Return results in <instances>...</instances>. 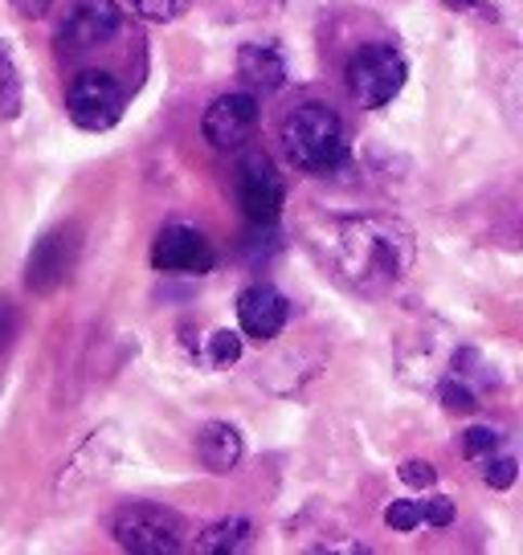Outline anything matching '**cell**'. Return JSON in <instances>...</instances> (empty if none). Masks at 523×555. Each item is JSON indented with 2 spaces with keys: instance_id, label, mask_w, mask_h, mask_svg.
Segmentation results:
<instances>
[{
  "instance_id": "cell-1",
  "label": "cell",
  "mask_w": 523,
  "mask_h": 555,
  "mask_svg": "<svg viewBox=\"0 0 523 555\" xmlns=\"http://www.w3.org/2000/svg\"><path fill=\"white\" fill-rule=\"evenodd\" d=\"M328 258L344 286L360 295H384L409 278L418 261V242L413 229L397 217H340L328 225Z\"/></svg>"
},
{
  "instance_id": "cell-2",
  "label": "cell",
  "mask_w": 523,
  "mask_h": 555,
  "mask_svg": "<svg viewBox=\"0 0 523 555\" xmlns=\"http://www.w3.org/2000/svg\"><path fill=\"white\" fill-rule=\"evenodd\" d=\"M286 159L307 176H332L352 159L348 127L328 103H298L282 119Z\"/></svg>"
},
{
  "instance_id": "cell-3",
  "label": "cell",
  "mask_w": 523,
  "mask_h": 555,
  "mask_svg": "<svg viewBox=\"0 0 523 555\" xmlns=\"http://www.w3.org/2000/svg\"><path fill=\"white\" fill-rule=\"evenodd\" d=\"M111 535L131 555H173L184 547V519L160 503H127L115 511Z\"/></svg>"
},
{
  "instance_id": "cell-4",
  "label": "cell",
  "mask_w": 523,
  "mask_h": 555,
  "mask_svg": "<svg viewBox=\"0 0 523 555\" xmlns=\"http://www.w3.org/2000/svg\"><path fill=\"white\" fill-rule=\"evenodd\" d=\"M405 78H409V66H405L401 50H393V46H384V41L352 53L348 90L365 111H381V106L393 103V99L401 94Z\"/></svg>"
},
{
  "instance_id": "cell-5",
  "label": "cell",
  "mask_w": 523,
  "mask_h": 555,
  "mask_svg": "<svg viewBox=\"0 0 523 555\" xmlns=\"http://www.w3.org/2000/svg\"><path fill=\"white\" fill-rule=\"evenodd\" d=\"M123 106H127V90L106 69H82L66 87V115L82 131H111L123 119Z\"/></svg>"
},
{
  "instance_id": "cell-6",
  "label": "cell",
  "mask_w": 523,
  "mask_h": 555,
  "mask_svg": "<svg viewBox=\"0 0 523 555\" xmlns=\"http://www.w3.org/2000/svg\"><path fill=\"white\" fill-rule=\"evenodd\" d=\"M233 192H238V205L250 225H275L286 208V180L266 152H245L238 159Z\"/></svg>"
},
{
  "instance_id": "cell-7",
  "label": "cell",
  "mask_w": 523,
  "mask_h": 555,
  "mask_svg": "<svg viewBox=\"0 0 523 555\" xmlns=\"http://www.w3.org/2000/svg\"><path fill=\"white\" fill-rule=\"evenodd\" d=\"M258 99L250 90H233V94H221L209 103L205 119H201V135L217 152H238L245 139L258 131Z\"/></svg>"
},
{
  "instance_id": "cell-8",
  "label": "cell",
  "mask_w": 523,
  "mask_h": 555,
  "mask_svg": "<svg viewBox=\"0 0 523 555\" xmlns=\"http://www.w3.org/2000/svg\"><path fill=\"white\" fill-rule=\"evenodd\" d=\"M152 266L160 274H209L217 266V254L201 229L173 221V225L160 229L156 242H152Z\"/></svg>"
},
{
  "instance_id": "cell-9",
  "label": "cell",
  "mask_w": 523,
  "mask_h": 555,
  "mask_svg": "<svg viewBox=\"0 0 523 555\" xmlns=\"http://www.w3.org/2000/svg\"><path fill=\"white\" fill-rule=\"evenodd\" d=\"M119 29L123 9L115 0H78L58 29V46L62 50H94V46H106Z\"/></svg>"
},
{
  "instance_id": "cell-10",
  "label": "cell",
  "mask_w": 523,
  "mask_h": 555,
  "mask_svg": "<svg viewBox=\"0 0 523 555\" xmlns=\"http://www.w3.org/2000/svg\"><path fill=\"white\" fill-rule=\"evenodd\" d=\"M238 323H242L245 339L270 344L291 323V302H286V295H282L279 286L254 282V286H245L242 295H238Z\"/></svg>"
},
{
  "instance_id": "cell-11",
  "label": "cell",
  "mask_w": 523,
  "mask_h": 555,
  "mask_svg": "<svg viewBox=\"0 0 523 555\" xmlns=\"http://www.w3.org/2000/svg\"><path fill=\"white\" fill-rule=\"evenodd\" d=\"M74 258H78V229H53V233H46V237L34 245V254H29L25 286L37 291V295L58 291V286L71 278Z\"/></svg>"
},
{
  "instance_id": "cell-12",
  "label": "cell",
  "mask_w": 523,
  "mask_h": 555,
  "mask_svg": "<svg viewBox=\"0 0 523 555\" xmlns=\"http://www.w3.org/2000/svg\"><path fill=\"white\" fill-rule=\"evenodd\" d=\"M119 429L115 425H106V429H99V434H90V441L82 446V450L74 453L71 462H66V469H62V478H58V494H78V490H87V486H94L99 478H106V469L115 466V457H119Z\"/></svg>"
},
{
  "instance_id": "cell-13",
  "label": "cell",
  "mask_w": 523,
  "mask_h": 555,
  "mask_svg": "<svg viewBox=\"0 0 523 555\" xmlns=\"http://www.w3.org/2000/svg\"><path fill=\"white\" fill-rule=\"evenodd\" d=\"M242 453H245V441L229 421H205V425L196 429V462L209 469V474L238 469Z\"/></svg>"
},
{
  "instance_id": "cell-14",
  "label": "cell",
  "mask_w": 523,
  "mask_h": 555,
  "mask_svg": "<svg viewBox=\"0 0 523 555\" xmlns=\"http://www.w3.org/2000/svg\"><path fill=\"white\" fill-rule=\"evenodd\" d=\"M238 74L254 90H282L286 87V53L275 41H250L238 50Z\"/></svg>"
},
{
  "instance_id": "cell-15",
  "label": "cell",
  "mask_w": 523,
  "mask_h": 555,
  "mask_svg": "<svg viewBox=\"0 0 523 555\" xmlns=\"http://www.w3.org/2000/svg\"><path fill=\"white\" fill-rule=\"evenodd\" d=\"M254 535V522L245 515H229V519H217L213 527L201 531L196 539V552L201 555H229V552H242L245 543Z\"/></svg>"
},
{
  "instance_id": "cell-16",
  "label": "cell",
  "mask_w": 523,
  "mask_h": 555,
  "mask_svg": "<svg viewBox=\"0 0 523 555\" xmlns=\"http://www.w3.org/2000/svg\"><path fill=\"white\" fill-rule=\"evenodd\" d=\"M242 360V335L238 331H213L209 347H205V364L209 367H229Z\"/></svg>"
},
{
  "instance_id": "cell-17",
  "label": "cell",
  "mask_w": 523,
  "mask_h": 555,
  "mask_svg": "<svg viewBox=\"0 0 523 555\" xmlns=\"http://www.w3.org/2000/svg\"><path fill=\"white\" fill-rule=\"evenodd\" d=\"M21 111V78H17V66H13V57L0 50V115L4 119H17Z\"/></svg>"
},
{
  "instance_id": "cell-18",
  "label": "cell",
  "mask_w": 523,
  "mask_h": 555,
  "mask_svg": "<svg viewBox=\"0 0 523 555\" xmlns=\"http://www.w3.org/2000/svg\"><path fill=\"white\" fill-rule=\"evenodd\" d=\"M437 400L446 404V413H474V409H479L474 388L467 380H458V376H450V380L437 384Z\"/></svg>"
},
{
  "instance_id": "cell-19",
  "label": "cell",
  "mask_w": 523,
  "mask_h": 555,
  "mask_svg": "<svg viewBox=\"0 0 523 555\" xmlns=\"http://www.w3.org/2000/svg\"><path fill=\"white\" fill-rule=\"evenodd\" d=\"M127 4H131L136 17L152 21V25H168V21H176L184 13L189 0H127Z\"/></svg>"
},
{
  "instance_id": "cell-20",
  "label": "cell",
  "mask_w": 523,
  "mask_h": 555,
  "mask_svg": "<svg viewBox=\"0 0 523 555\" xmlns=\"http://www.w3.org/2000/svg\"><path fill=\"white\" fill-rule=\"evenodd\" d=\"M384 522L393 527V531H418L421 527V503L413 499H393V503L384 506Z\"/></svg>"
},
{
  "instance_id": "cell-21",
  "label": "cell",
  "mask_w": 523,
  "mask_h": 555,
  "mask_svg": "<svg viewBox=\"0 0 523 555\" xmlns=\"http://www.w3.org/2000/svg\"><path fill=\"white\" fill-rule=\"evenodd\" d=\"M503 437L499 429H490V425H471L467 434H462V457H483V453H495Z\"/></svg>"
},
{
  "instance_id": "cell-22",
  "label": "cell",
  "mask_w": 523,
  "mask_h": 555,
  "mask_svg": "<svg viewBox=\"0 0 523 555\" xmlns=\"http://www.w3.org/2000/svg\"><path fill=\"white\" fill-rule=\"evenodd\" d=\"M515 474H520V462L507 453V457H495V462L483 466V482H487L490 490H511V486H515Z\"/></svg>"
},
{
  "instance_id": "cell-23",
  "label": "cell",
  "mask_w": 523,
  "mask_h": 555,
  "mask_svg": "<svg viewBox=\"0 0 523 555\" xmlns=\"http://www.w3.org/2000/svg\"><path fill=\"white\" fill-rule=\"evenodd\" d=\"M421 522H430V527H450L454 503L446 499V494H430V499L421 503Z\"/></svg>"
},
{
  "instance_id": "cell-24",
  "label": "cell",
  "mask_w": 523,
  "mask_h": 555,
  "mask_svg": "<svg viewBox=\"0 0 523 555\" xmlns=\"http://www.w3.org/2000/svg\"><path fill=\"white\" fill-rule=\"evenodd\" d=\"M397 478H401L405 486H413V490H430V486L437 482V469L430 466V462H418V457H413V462H405V466L397 469Z\"/></svg>"
},
{
  "instance_id": "cell-25",
  "label": "cell",
  "mask_w": 523,
  "mask_h": 555,
  "mask_svg": "<svg viewBox=\"0 0 523 555\" xmlns=\"http://www.w3.org/2000/svg\"><path fill=\"white\" fill-rule=\"evenodd\" d=\"M58 0H13V9H17L21 17H46Z\"/></svg>"
},
{
  "instance_id": "cell-26",
  "label": "cell",
  "mask_w": 523,
  "mask_h": 555,
  "mask_svg": "<svg viewBox=\"0 0 523 555\" xmlns=\"http://www.w3.org/2000/svg\"><path fill=\"white\" fill-rule=\"evenodd\" d=\"M9 335H13V311L0 302V347H4V339H9Z\"/></svg>"
}]
</instances>
